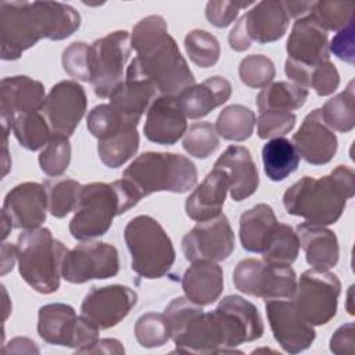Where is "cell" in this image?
I'll use <instances>...</instances> for the list:
<instances>
[{"mask_svg": "<svg viewBox=\"0 0 355 355\" xmlns=\"http://www.w3.org/2000/svg\"><path fill=\"white\" fill-rule=\"evenodd\" d=\"M329 51L344 62L354 64L355 61V46H354V21L345 28L338 31L329 43Z\"/></svg>", "mask_w": 355, "mask_h": 355, "instance_id": "816d5d0a", "label": "cell"}, {"mask_svg": "<svg viewBox=\"0 0 355 355\" xmlns=\"http://www.w3.org/2000/svg\"><path fill=\"white\" fill-rule=\"evenodd\" d=\"M135 336L144 348H157L166 344L171 334L165 315L155 312L141 315L135 324Z\"/></svg>", "mask_w": 355, "mask_h": 355, "instance_id": "ee69618b", "label": "cell"}, {"mask_svg": "<svg viewBox=\"0 0 355 355\" xmlns=\"http://www.w3.org/2000/svg\"><path fill=\"white\" fill-rule=\"evenodd\" d=\"M80 26L79 12L57 1H0L1 60H18L40 39L62 40Z\"/></svg>", "mask_w": 355, "mask_h": 355, "instance_id": "6da1fadb", "label": "cell"}, {"mask_svg": "<svg viewBox=\"0 0 355 355\" xmlns=\"http://www.w3.org/2000/svg\"><path fill=\"white\" fill-rule=\"evenodd\" d=\"M354 1H313L311 15L326 31H341L354 21Z\"/></svg>", "mask_w": 355, "mask_h": 355, "instance_id": "b9f144b4", "label": "cell"}, {"mask_svg": "<svg viewBox=\"0 0 355 355\" xmlns=\"http://www.w3.org/2000/svg\"><path fill=\"white\" fill-rule=\"evenodd\" d=\"M337 136L322 118L320 108L311 111L293 136V146L300 158L311 165H324L337 153Z\"/></svg>", "mask_w": 355, "mask_h": 355, "instance_id": "ffe728a7", "label": "cell"}, {"mask_svg": "<svg viewBox=\"0 0 355 355\" xmlns=\"http://www.w3.org/2000/svg\"><path fill=\"white\" fill-rule=\"evenodd\" d=\"M227 190V175L222 169L214 168L186 198V215L197 222L218 216L222 214Z\"/></svg>", "mask_w": 355, "mask_h": 355, "instance_id": "484cf974", "label": "cell"}, {"mask_svg": "<svg viewBox=\"0 0 355 355\" xmlns=\"http://www.w3.org/2000/svg\"><path fill=\"white\" fill-rule=\"evenodd\" d=\"M300 251V239L297 232L284 223H277L266 248L262 252V259L275 265H291Z\"/></svg>", "mask_w": 355, "mask_h": 355, "instance_id": "f35d334b", "label": "cell"}, {"mask_svg": "<svg viewBox=\"0 0 355 355\" xmlns=\"http://www.w3.org/2000/svg\"><path fill=\"white\" fill-rule=\"evenodd\" d=\"M136 304L137 294L128 286L92 287L80 305V312L83 318L101 330L122 322Z\"/></svg>", "mask_w": 355, "mask_h": 355, "instance_id": "e0dca14e", "label": "cell"}, {"mask_svg": "<svg viewBox=\"0 0 355 355\" xmlns=\"http://www.w3.org/2000/svg\"><path fill=\"white\" fill-rule=\"evenodd\" d=\"M355 82L349 80L347 87L331 97L320 108V114L326 125L331 130L348 133L355 126Z\"/></svg>", "mask_w": 355, "mask_h": 355, "instance_id": "e575fe53", "label": "cell"}, {"mask_svg": "<svg viewBox=\"0 0 355 355\" xmlns=\"http://www.w3.org/2000/svg\"><path fill=\"white\" fill-rule=\"evenodd\" d=\"M187 300L204 306L214 304L223 291V270L215 261H196L182 277Z\"/></svg>", "mask_w": 355, "mask_h": 355, "instance_id": "f1b7e54d", "label": "cell"}, {"mask_svg": "<svg viewBox=\"0 0 355 355\" xmlns=\"http://www.w3.org/2000/svg\"><path fill=\"white\" fill-rule=\"evenodd\" d=\"M216 319L225 352H236L234 347L255 341L263 334V323L258 308L240 295H226L212 311Z\"/></svg>", "mask_w": 355, "mask_h": 355, "instance_id": "4fadbf2b", "label": "cell"}, {"mask_svg": "<svg viewBox=\"0 0 355 355\" xmlns=\"http://www.w3.org/2000/svg\"><path fill=\"white\" fill-rule=\"evenodd\" d=\"M241 18L250 40L261 44L282 39L290 22L284 1H259Z\"/></svg>", "mask_w": 355, "mask_h": 355, "instance_id": "4316f807", "label": "cell"}, {"mask_svg": "<svg viewBox=\"0 0 355 355\" xmlns=\"http://www.w3.org/2000/svg\"><path fill=\"white\" fill-rule=\"evenodd\" d=\"M3 352H39V348L35 345V341L26 338V337H15L12 338L7 347H3Z\"/></svg>", "mask_w": 355, "mask_h": 355, "instance_id": "9f6ffc18", "label": "cell"}, {"mask_svg": "<svg viewBox=\"0 0 355 355\" xmlns=\"http://www.w3.org/2000/svg\"><path fill=\"white\" fill-rule=\"evenodd\" d=\"M119 272L118 250L103 241H85L68 250L62 263V277L73 284L93 279H108Z\"/></svg>", "mask_w": 355, "mask_h": 355, "instance_id": "5bb4252c", "label": "cell"}, {"mask_svg": "<svg viewBox=\"0 0 355 355\" xmlns=\"http://www.w3.org/2000/svg\"><path fill=\"white\" fill-rule=\"evenodd\" d=\"M340 293L341 283L337 275L313 268L300 276L291 298L308 323L322 326L334 318Z\"/></svg>", "mask_w": 355, "mask_h": 355, "instance_id": "8fae6325", "label": "cell"}, {"mask_svg": "<svg viewBox=\"0 0 355 355\" xmlns=\"http://www.w3.org/2000/svg\"><path fill=\"white\" fill-rule=\"evenodd\" d=\"M286 50L287 58L305 65L329 61L327 31L311 14L304 15L294 22Z\"/></svg>", "mask_w": 355, "mask_h": 355, "instance_id": "603a6c76", "label": "cell"}, {"mask_svg": "<svg viewBox=\"0 0 355 355\" xmlns=\"http://www.w3.org/2000/svg\"><path fill=\"white\" fill-rule=\"evenodd\" d=\"M233 283L239 291L269 301L291 298L297 286V276L290 265H275L247 258L236 265Z\"/></svg>", "mask_w": 355, "mask_h": 355, "instance_id": "7c38bea8", "label": "cell"}, {"mask_svg": "<svg viewBox=\"0 0 355 355\" xmlns=\"http://www.w3.org/2000/svg\"><path fill=\"white\" fill-rule=\"evenodd\" d=\"M234 250V233L225 214L197 222L183 236L182 251L190 262L225 261Z\"/></svg>", "mask_w": 355, "mask_h": 355, "instance_id": "9a60e30c", "label": "cell"}, {"mask_svg": "<svg viewBox=\"0 0 355 355\" xmlns=\"http://www.w3.org/2000/svg\"><path fill=\"white\" fill-rule=\"evenodd\" d=\"M47 194L49 212L55 218H64L75 211L82 184L71 178H53L43 183Z\"/></svg>", "mask_w": 355, "mask_h": 355, "instance_id": "74e56055", "label": "cell"}, {"mask_svg": "<svg viewBox=\"0 0 355 355\" xmlns=\"http://www.w3.org/2000/svg\"><path fill=\"white\" fill-rule=\"evenodd\" d=\"M262 162L266 176L272 182H282L297 171L300 155L290 140L275 137L262 147Z\"/></svg>", "mask_w": 355, "mask_h": 355, "instance_id": "1f68e13d", "label": "cell"}, {"mask_svg": "<svg viewBox=\"0 0 355 355\" xmlns=\"http://www.w3.org/2000/svg\"><path fill=\"white\" fill-rule=\"evenodd\" d=\"M87 129L92 133V136L97 137L98 140L107 139L112 135H115L116 132H119L121 129L126 128V126H135L137 128V125L129 123L126 121H123L112 108L110 104H100L96 105L87 115Z\"/></svg>", "mask_w": 355, "mask_h": 355, "instance_id": "bcb514c9", "label": "cell"}, {"mask_svg": "<svg viewBox=\"0 0 355 355\" xmlns=\"http://www.w3.org/2000/svg\"><path fill=\"white\" fill-rule=\"evenodd\" d=\"M251 43L252 42L250 40V37L247 35L244 21H243V18H240L239 22H236L234 28L229 33V44L234 51H245L250 49Z\"/></svg>", "mask_w": 355, "mask_h": 355, "instance_id": "db71d44e", "label": "cell"}, {"mask_svg": "<svg viewBox=\"0 0 355 355\" xmlns=\"http://www.w3.org/2000/svg\"><path fill=\"white\" fill-rule=\"evenodd\" d=\"M90 46L85 42H73L64 51L61 57L64 71L73 79L90 82V64H89Z\"/></svg>", "mask_w": 355, "mask_h": 355, "instance_id": "7dc6e473", "label": "cell"}, {"mask_svg": "<svg viewBox=\"0 0 355 355\" xmlns=\"http://www.w3.org/2000/svg\"><path fill=\"white\" fill-rule=\"evenodd\" d=\"M98 330L82 315L76 316L75 309L68 304H47L37 313V333L43 341L75 348L79 354L98 341Z\"/></svg>", "mask_w": 355, "mask_h": 355, "instance_id": "9c48e42d", "label": "cell"}, {"mask_svg": "<svg viewBox=\"0 0 355 355\" xmlns=\"http://www.w3.org/2000/svg\"><path fill=\"white\" fill-rule=\"evenodd\" d=\"M17 261V247L10 243H3L1 245V275L10 272Z\"/></svg>", "mask_w": 355, "mask_h": 355, "instance_id": "6f0895ef", "label": "cell"}, {"mask_svg": "<svg viewBox=\"0 0 355 355\" xmlns=\"http://www.w3.org/2000/svg\"><path fill=\"white\" fill-rule=\"evenodd\" d=\"M300 247L305 252L306 262L319 270H329L338 262L340 248L334 232L309 222L297 226Z\"/></svg>", "mask_w": 355, "mask_h": 355, "instance_id": "f546056e", "label": "cell"}, {"mask_svg": "<svg viewBox=\"0 0 355 355\" xmlns=\"http://www.w3.org/2000/svg\"><path fill=\"white\" fill-rule=\"evenodd\" d=\"M214 168L222 169L229 179V191L233 201L252 196L259 183L258 169L247 147L229 146L215 161Z\"/></svg>", "mask_w": 355, "mask_h": 355, "instance_id": "d4e9b609", "label": "cell"}, {"mask_svg": "<svg viewBox=\"0 0 355 355\" xmlns=\"http://www.w3.org/2000/svg\"><path fill=\"white\" fill-rule=\"evenodd\" d=\"M340 85V73L330 61L313 65L309 71L308 89H313L318 96L333 94Z\"/></svg>", "mask_w": 355, "mask_h": 355, "instance_id": "681fc988", "label": "cell"}, {"mask_svg": "<svg viewBox=\"0 0 355 355\" xmlns=\"http://www.w3.org/2000/svg\"><path fill=\"white\" fill-rule=\"evenodd\" d=\"M295 115L288 111L268 110L259 112L258 118V136L261 139L282 137L293 130L295 125Z\"/></svg>", "mask_w": 355, "mask_h": 355, "instance_id": "c3c4849f", "label": "cell"}, {"mask_svg": "<svg viewBox=\"0 0 355 355\" xmlns=\"http://www.w3.org/2000/svg\"><path fill=\"white\" fill-rule=\"evenodd\" d=\"M275 211L268 204H257L240 216V241L245 251L263 252L266 244L277 226Z\"/></svg>", "mask_w": 355, "mask_h": 355, "instance_id": "4dcf8cb0", "label": "cell"}, {"mask_svg": "<svg viewBox=\"0 0 355 355\" xmlns=\"http://www.w3.org/2000/svg\"><path fill=\"white\" fill-rule=\"evenodd\" d=\"M126 212L114 183L93 182L82 186L69 233L79 241H89L108 232L115 216Z\"/></svg>", "mask_w": 355, "mask_h": 355, "instance_id": "ba28073f", "label": "cell"}, {"mask_svg": "<svg viewBox=\"0 0 355 355\" xmlns=\"http://www.w3.org/2000/svg\"><path fill=\"white\" fill-rule=\"evenodd\" d=\"M184 49L189 58L200 68L214 67L220 55L218 39L204 29L190 31L184 37Z\"/></svg>", "mask_w": 355, "mask_h": 355, "instance_id": "ab89813d", "label": "cell"}, {"mask_svg": "<svg viewBox=\"0 0 355 355\" xmlns=\"http://www.w3.org/2000/svg\"><path fill=\"white\" fill-rule=\"evenodd\" d=\"M139 141L137 128L126 126L115 135L98 140L97 153L105 166L119 168L137 153Z\"/></svg>", "mask_w": 355, "mask_h": 355, "instance_id": "836d02e7", "label": "cell"}, {"mask_svg": "<svg viewBox=\"0 0 355 355\" xmlns=\"http://www.w3.org/2000/svg\"><path fill=\"white\" fill-rule=\"evenodd\" d=\"M157 94L155 86L129 65L123 82L110 96V105L123 121L137 125Z\"/></svg>", "mask_w": 355, "mask_h": 355, "instance_id": "cb8c5ba5", "label": "cell"}, {"mask_svg": "<svg viewBox=\"0 0 355 355\" xmlns=\"http://www.w3.org/2000/svg\"><path fill=\"white\" fill-rule=\"evenodd\" d=\"M140 197L158 191L186 193L197 183L196 165L182 154L148 151L140 154L123 171Z\"/></svg>", "mask_w": 355, "mask_h": 355, "instance_id": "5b68a950", "label": "cell"}, {"mask_svg": "<svg viewBox=\"0 0 355 355\" xmlns=\"http://www.w3.org/2000/svg\"><path fill=\"white\" fill-rule=\"evenodd\" d=\"M130 252V268L146 279L165 276L176 258L171 237L161 223L150 215H139L128 222L123 230Z\"/></svg>", "mask_w": 355, "mask_h": 355, "instance_id": "52a82bcc", "label": "cell"}, {"mask_svg": "<svg viewBox=\"0 0 355 355\" xmlns=\"http://www.w3.org/2000/svg\"><path fill=\"white\" fill-rule=\"evenodd\" d=\"M183 136L184 151L200 159L208 158L219 146V136L211 122H196L189 126Z\"/></svg>", "mask_w": 355, "mask_h": 355, "instance_id": "60d3db41", "label": "cell"}, {"mask_svg": "<svg viewBox=\"0 0 355 355\" xmlns=\"http://www.w3.org/2000/svg\"><path fill=\"white\" fill-rule=\"evenodd\" d=\"M71 161V144L67 136L53 133L39 155L40 169L53 178L62 175Z\"/></svg>", "mask_w": 355, "mask_h": 355, "instance_id": "7bdbcfd3", "label": "cell"}, {"mask_svg": "<svg viewBox=\"0 0 355 355\" xmlns=\"http://www.w3.org/2000/svg\"><path fill=\"white\" fill-rule=\"evenodd\" d=\"M276 73L275 64L262 54H251L244 57L239 65L240 80L252 89H261L270 85Z\"/></svg>", "mask_w": 355, "mask_h": 355, "instance_id": "f6af8a7d", "label": "cell"}, {"mask_svg": "<svg viewBox=\"0 0 355 355\" xmlns=\"http://www.w3.org/2000/svg\"><path fill=\"white\" fill-rule=\"evenodd\" d=\"M44 86L25 75L7 76L0 82L1 125L10 128L11 121L22 114L40 111L44 103ZM11 130V129H10Z\"/></svg>", "mask_w": 355, "mask_h": 355, "instance_id": "7402d4cb", "label": "cell"}, {"mask_svg": "<svg viewBox=\"0 0 355 355\" xmlns=\"http://www.w3.org/2000/svg\"><path fill=\"white\" fill-rule=\"evenodd\" d=\"M10 129L12 130L18 143L29 151H36L44 147L53 135L46 118L40 111L15 116L10 123Z\"/></svg>", "mask_w": 355, "mask_h": 355, "instance_id": "8d00e7d4", "label": "cell"}, {"mask_svg": "<svg viewBox=\"0 0 355 355\" xmlns=\"http://www.w3.org/2000/svg\"><path fill=\"white\" fill-rule=\"evenodd\" d=\"M86 107L87 98L83 86L76 80H61L50 89L40 112L51 133L69 137L82 121Z\"/></svg>", "mask_w": 355, "mask_h": 355, "instance_id": "2e32d148", "label": "cell"}, {"mask_svg": "<svg viewBox=\"0 0 355 355\" xmlns=\"http://www.w3.org/2000/svg\"><path fill=\"white\" fill-rule=\"evenodd\" d=\"M355 194V173L338 165L322 178L304 176L283 194V205L290 215L301 216L312 225L336 223L347 201Z\"/></svg>", "mask_w": 355, "mask_h": 355, "instance_id": "3957f363", "label": "cell"}, {"mask_svg": "<svg viewBox=\"0 0 355 355\" xmlns=\"http://www.w3.org/2000/svg\"><path fill=\"white\" fill-rule=\"evenodd\" d=\"M257 118L252 110L241 104L227 105L216 118L215 129L218 136L230 141L247 140L255 126Z\"/></svg>", "mask_w": 355, "mask_h": 355, "instance_id": "d590c367", "label": "cell"}, {"mask_svg": "<svg viewBox=\"0 0 355 355\" xmlns=\"http://www.w3.org/2000/svg\"><path fill=\"white\" fill-rule=\"evenodd\" d=\"M49 209L46 189L40 183L25 182L12 187L4 197V215L15 229H37L46 220Z\"/></svg>", "mask_w": 355, "mask_h": 355, "instance_id": "d6986e66", "label": "cell"}, {"mask_svg": "<svg viewBox=\"0 0 355 355\" xmlns=\"http://www.w3.org/2000/svg\"><path fill=\"white\" fill-rule=\"evenodd\" d=\"M308 98V90L288 82H275L261 90L257 97L259 112L268 110L294 111L301 108Z\"/></svg>", "mask_w": 355, "mask_h": 355, "instance_id": "d6a6232c", "label": "cell"}, {"mask_svg": "<svg viewBox=\"0 0 355 355\" xmlns=\"http://www.w3.org/2000/svg\"><path fill=\"white\" fill-rule=\"evenodd\" d=\"M254 6V3H237V1H225V0H212L205 6L207 19L216 28L229 26L241 8Z\"/></svg>", "mask_w": 355, "mask_h": 355, "instance_id": "f907efd6", "label": "cell"}, {"mask_svg": "<svg viewBox=\"0 0 355 355\" xmlns=\"http://www.w3.org/2000/svg\"><path fill=\"white\" fill-rule=\"evenodd\" d=\"M186 130V115L178 96H158L147 110L144 136L155 144L172 146Z\"/></svg>", "mask_w": 355, "mask_h": 355, "instance_id": "44dd1931", "label": "cell"}, {"mask_svg": "<svg viewBox=\"0 0 355 355\" xmlns=\"http://www.w3.org/2000/svg\"><path fill=\"white\" fill-rule=\"evenodd\" d=\"M313 1H284V7L290 17L301 18L304 15H308L312 10Z\"/></svg>", "mask_w": 355, "mask_h": 355, "instance_id": "680465c9", "label": "cell"}, {"mask_svg": "<svg viewBox=\"0 0 355 355\" xmlns=\"http://www.w3.org/2000/svg\"><path fill=\"white\" fill-rule=\"evenodd\" d=\"M18 270L37 293L51 294L60 288L62 263L68 248L47 227L25 230L17 240Z\"/></svg>", "mask_w": 355, "mask_h": 355, "instance_id": "277c9868", "label": "cell"}, {"mask_svg": "<svg viewBox=\"0 0 355 355\" xmlns=\"http://www.w3.org/2000/svg\"><path fill=\"white\" fill-rule=\"evenodd\" d=\"M265 309L273 337L286 352L298 354L312 345L316 337L315 330L293 301L269 300Z\"/></svg>", "mask_w": 355, "mask_h": 355, "instance_id": "ac0fdd59", "label": "cell"}, {"mask_svg": "<svg viewBox=\"0 0 355 355\" xmlns=\"http://www.w3.org/2000/svg\"><path fill=\"white\" fill-rule=\"evenodd\" d=\"M130 36L126 31L111 32L90 46V83L97 97H110L123 82V67L130 55Z\"/></svg>", "mask_w": 355, "mask_h": 355, "instance_id": "30bf717a", "label": "cell"}, {"mask_svg": "<svg viewBox=\"0 0 355 355\" xmlns=\"http://www.w3.org/2000/svg\"><path fill=\"white\" fill-rule=\"evenodd\" d=\"M164 315L178 352H225L222 336L214 312H204L201 305L187 300L186 297H178L168 304Z\"/></svg>", "mask_w": 355, "mask_h": 355, "instance_id": "8992f818", "label": "cell"}, {"mask_svg": "<svg viewBox=\"0 0 355 355\" xmlns=\"http://www.w3.org/2000/svg\"><path fill=\"white\" fill-rule=\"evenodd\" d=\"M130 46L136 57L129 65L148 79L159 96H179L186 87L196 85L194 75L161 15L140 19L133 26Z\"/></svg>", "mask_w": 355, "mask_h": 355, "instance_id": "7a4b0ae2", "label": "cell"}, {"mask_svg": "<svg viewBox=\"0 0 355 355\" xmlns=\"http://www.w3.org/2000/svg\"><path fill=\"white\" fill-rule=\"evenodd\" d=\"M330 351L337 355H354L355 354V326L354 323H345L340 326L330 338Z\"/></svg>", "mask_w": 355, "mask_h": 355, "instance_id": "f5cc1de1", "label": "cell"}, {"mask_svg": "<svg viewBox=\"0 0 355 355\" xmlns=\"http://www.w3.org/2000/svg\"><path fill=\"white\" fill-rule=\"evenodd\" d=\"M125 348L116 338H101L83 354H123Z\"/></svg>", "mask_w": 355, "mask_h": 355, "instance_id": "11a10c76", "label": "cell"}, {"mask_svg": "<svg viewBox=\"0 0 355 355\" xmlns=\"http://www.w3.org/2000/svg\"><path fill=\"white\" fill-rule=\"evenodd\" d=\"M232 94V85L223 76L207 78L200 85L186 87L179 96V104L186 118L198 119L225 104Z\"/></svg>", "mask_w": 355, "mask_h": 355, "instance_id": "83f0119b", "label": "cell"}]
</instances>
